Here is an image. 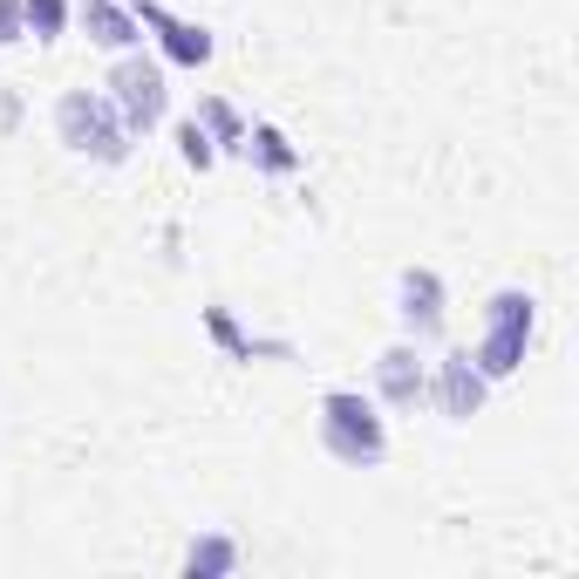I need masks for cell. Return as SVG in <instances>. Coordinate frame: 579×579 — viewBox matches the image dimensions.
I'll return each mask as SVG.
<instances>
[{
  "instance_id": "6da1fadb",
  "label": "cell",
  "mask_w": 579,
  "mask_h": 579,
  "mask_svg": "<svg viewBox=\"0 0 579 579\" xmlns=\"http://www.w3.org/2000/svg\"><path fill=\"white\" fill-rule=\"evenodd\" d=\"M525 341H532V293H498V314H491V341L477 348V368L484 375H512Z\"/></svg>"
},
{
  "instance_id": "7a4b0ae2",
  "label": "cell",
  "mask_w": 579,
  "mask_h": 579,
  "mask_svg": "<svg viewBox=\"0 0 579 579\" xmlns=\"http://www.w3.org/2000/svg\"><path fill=\"white\" fill-rule=\"evenodd\" d=\"M116 103H123V116H130V123H158V110H164V83H158V68L130 62V68L116 75Z\"/></svg>"
},
{
  "instance_id": "3957f363",
  "label": "cell",
  "mask_w": 579,
  "mask_h": 579,
  "mask_svg": "<svg viewBox=\"0 0 579 579\" xmlns=\"http://www.w3.org/2000/svg\"><path fill=\"white\" fill-rule=\"evenodd\" d=\"M477 395H484V375H477L470 362H443V410L450 416H470Z\"/></svg>"
},
{
  "instance_id": "277c9868",
  "label": "cell",
  "mask_w": 579,
  "mask_h": 579,
  "mask_svg": "<svg viewBox=\"0 0 579 579\" xmlns=\"http://www.w3.org/2000/svg\"><path fill=\"white\" fill-rule=\"evenodd\" d=\"M402 300H410V307H402V314H410V327H423V335H430V327H437V280H430V273H410V280H402Z\"/></svg>"
},
{
  "instance_id": "5b68a950",
  "label": "cell",
  "mask_w": 579,
  "mask_h": 579,
  "mask_svg": "<svg viewBox=\"0 0 579 579\" xmlns=\"http://www.w3.org/2000/svg\"><path fill=\"white\" fill-rule=\"evenodd\" d=\"M410 362H416V355H410V348H395V355L382 362V382H389V395H395V402H410V395L423 389V375H416Z\"/></svg>"
},
{
  "instance_id": "8992f818",
  "label": "cell",
  "mask_w": 579,
  "mask_h": 579,
  "mask_svg": "<svg viewBox=\"0 0 579 579\" xmlns=\"http://www.w3.org/2000/svg\"><path fill=\"white\" fill-rule=\"evenodd\" d=\"M89 28H96V41H110V48H123V41H130V21H123L116 8H103V0L89 8Z\"/></svg>"
},
{
  "instance_id": "52a82bcc",
  "label": "cell",
  "mask_w": 579,
  "mask_h": 579,
  "mask_svg": "<svg viewBox=\"0 0 579 579\" xmlns=\"http://www.w3.org/2000/svg\"><path fill=\"white\" fill-rule=\"evenodd\" d=\"M28 21H35L41 35H55L62 28V0H28Z\"/></svg>"
},
{
  "instance_id": "ba28073f",
  "label": "cell",
  "mask_w": 579,
  "mask_h": 579,
  "mask_svg": "<svg viewBox=\"0 0 579 579\" xmlns=\"http://www.w3.org/2000/svg\"><path fill=\"white\" fill-rule=\"evenodd\" d=\"M8 28H14V0H0V41H8Z\"/></svg>"
}]
</instances>
